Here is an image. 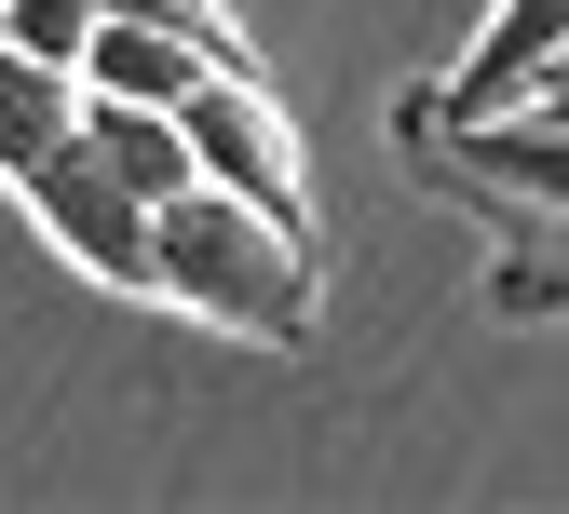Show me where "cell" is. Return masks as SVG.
<instances>
[{
	"instance_id": "4",
	"label": "cell",
	"mask_w": 569,
	"mask_h": 514,
	"mask_svg": "<svg viewBox=\"0 0 569 514\" xmlns=\"http://www.w3.org/2000/svg\"><path fill=\"white\" fill-rule=\"evenodd\" d=\"M420 163H448V177H475V190H502L516 216H556L569 231V95H516V109H475L461 135L435 122V135H407Z\"/></svg>"
},
{
	"instance_id": "5",
	"label": "cell",
	"mask_w": 569,
	"mask_h": 514,
	"mask_svg": "<svg viewBox=\"0 0 569 514\" xmlns=\"http://www.w3.org/2000/svg\"><path fill=\"white\" fill-rule=\"evenodd\" d=\"M556 54H569V0H488L475 54L448 68V82H420V95H407V135H420V122H448V109H461V122H475V109H516Z\"/></svg>"
},
{
	"instance_id": "11",
	"label": "cell",
	"mask_w": 569,
	"mask_h": 514,
	"mask_svg": "<svg viewBox=\"0 0 569 514\" xmlns=\"http://www.w3.org/2000/svg\"><path fill=\"white\" fill-rule=\"evenodd\" d=\"M542 82H569V54H556V68H542ZM542 82H529V95H542Z\"/></svg>"
},
{
	"instance_id": "10",
	"label": "cell",
	"mask_w": 569,
	"mask_h": 514,
	"mask_svg": "<svg viewBox=\"0 0 569 514\" xmlns=\"http://www.w3.org/2000/svg\"><path fill=\"white\" fill-rule=\"evenodd\" d=\"M0 28H14L28 54H82L96 41V0H0Z\"/></svg>"
},
{
	"instance_id": "6",
	"label": "cell",
	"mask_w": 569,
	"mask_h": 514,
	"mask_svg": "<svg viewBox=\"0 0 569 514\" xmlns=\"http://www.w3.org/2000/svg\"><path fill=\"white\" fill-rule=\"evenodd\" d=\"M68 122H82V68H68V54H28L14 28H0V190H14L28 163H54Z\"/></svg>"
},
{
	"instance_id": "1",
	"label": "cell",
	"mask_w": 569,
	"mask_h": 514,
	"mask_svg": "<svg viewBox=\"0 0 569 514\" xmlns=\"http://www.w3.org/2000/svg\"><path fill=\"white\" fill-rule=\"evenodd\" d=\"M150 299L190 312V325L299 352L326 325V244H312V216H271V203H244L218 177H190V190L150 203Z\"/></svg>"
},
{
	"instance_id": "9",
	"label": "cell",
	"mask_w": 569,
	"mask_h": 514,
	"mask_svg": "<svg viewBox=\"0 0 569 514\" xmlns=\"http://www.w3.org/2000/svg\"><path fill=\"white\" fill-rule=\"evenodd\" d=\"M96 14H136V28H177V41H203L218 68H258V41H244V14H231V0H96Z\"/></svg>"
},
{
	"instance_id": "2",
	"label": "cell",
	"mask_w": 569,
	"mask_h": 514,
	"mask_svg": "<svg viewBox=\"0 0 569 514\" xmlns=\"http://www.w3.org/2000/svg\"><path fill=\"white\" fill-rule=\"evenodd\" d=\"M177 135H190V177H218V190H244L271 216H312V150H299V122H284L271 68H203L177 95Z\"/></svg>"
},
{
	"instance_id": "8",
	"label": "cell",
	"mask_w": 569,
	"mask_h": 514,
	"mask_svg": "<svg viewBox=\"0 0 569 514\" xmlns=\"http://www.w3.org/2000/svg\"><path fill=\"white\" fill-rule=\"evenodd\" d=\"M82 150L136 190V203H163V190H190V135H177V109H136V95H82Z\"/></svg>"
},
{
	"instance_id": "3",
	"label": "cell",
	"mask_w": 569,
	"mask_h": 514,
	"mask_svg": "<svg viewBox=\"0 0 569 514\" xmlns=\"http://www.w3.org/2000/svg\"><path fill=\"white\" fill-rule=\"evenodd\" d=\"M14 203H28V231L82 271V284H109V299H150V203H136L82 135H68L54 163H28L14 177Z\"/></svg>"
},
{
	"instance_id": "7",
	"label": "cell",
	"mask_w": 569,
	"mask_h": 514,
	"mask_svg": "<svg viewBox=\"0 0 569 514\" xmlns=\"http://www.w3.org/2000/svg\"><path fill=\"white\" fill-rule=\"evenodd\" d=\"M68 68H82V95H136V109H177V95H190V82H203L218 54H203V41H177V28H136V14H96V41L68 54Z\"/></svg>"
}]
</instances>
